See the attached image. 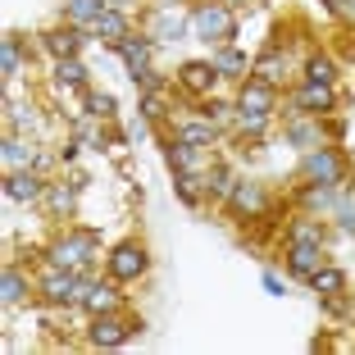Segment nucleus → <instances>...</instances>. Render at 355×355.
<instances>
[{"label":"nucleus","instance_id":"obj_1","mask_svg":"<svg viewBox=\"0 0 355 355\" xmlns=\"http://www.w3.org/2000/svg\"><path fill=\"white\" fill-rule=\"evenodd\" d=\"M46 255H51V264H60V269L87 273L96 260H101V232L96 228H69L46 246Z\"/></svg>","mask_w":355,"mask_h":355},{"label":"nucleus","instance_id":"obj_2","mask_svg":"<svg viewBox=\"0 0 355 355\" xmlns=\"http://www.w3.org/2000/svg\"><path fill=\"white\" fill-rule=\"evenodd\" d=\"M191 37L205 46H232L237 42V10L223 0H200L191 10Z\"/></svg>","mask_w":355,"mask_h":355},{"label":"nucleus","instance_id":"obj_3","mask_svg":"<svg viewBox=\"0 0 355 355\" xmlns=\"http://www.w3.org/2000/svg\"><path fill=\"white\" fill-rule=\"evenodd\" d=\"M296 178H301V182H328V187H346V178H351V159H346V150L319 141V146L301 150V168H296Z\"/></svg>","mask_w":355,"mask_h":355},{"label":"nucleus","instance_id":"obj_4","mask_svg":"<svg viewBox=\"0 0 355 355\" xmlns=\"http://www.w3.org/2000/svg\"><path fill=\"white\" fill-rule=\"evenodd\" d=\"M87 287H92V273H73V269H60V264H51V269L42 273V282H37V292H42L46 305H83L87 301Z\"/></svg>","mask_w":355,"mask_h":355},{"label":"nucleus","instance_id":"obj_5","mask_svg":"<svg viewBox=\"0 0 355 355\" xmlns=\"http://www.w3.org/2000/svg\"><path fill=\"white\" fill-rule=\"evenodd\" d=\"M141 328H146V324H141L137 314H123V310H114V314H92V328H87V346L114 351V346L132 342Z\"/></svg>","mask_w":355,"mask_h":355},{"label":"nucleus","instance_id":"obj_6","mask_svg":"<svg viewBox=\"0 0 355 355\" xmlns=\"http://www.w3.org/2000/svg\"><path fill=\"white\" fill-rule=\"evenodd\" d=\"M105 269H110V278L114 282H137V278H146L150 273V251H146V241H119L114 251L105 255Z\"/></svg>","mask_w":355,"mask_h":355},{"label":"nucleus","instance_id":"obj_7","mask_svg":"<svg viewBox=\"0 0 355 355\" xmlns=\"http://www.w3.org/2000/svg\"><path fill=\"white\" fill-rule=\"evenodd\" d=\"M333 110H337V92H333V87H324V83H301L292 92V110H287V119H296V114L324 119V114H333Z\"/></svg>","mask_w":355,"mask_h":355},{"label":"nucleus","instance_id":"obj_8","mask_svg":"<svg viewBox=\"0 0 355 355\" xmlns=\"http://www.w3.org/2000/svg\"><path fill=\"white\" fill-rule=\"evenodd\" d=\"M223 205L232 209V219H260V214H269V196H264V187L260 182H246V178H237L232 182V191H228V200Z\"/></svg>","mask_w":355,"mask_h":355},{"label":"nucleus","instance_id":"obj_9","mask_svg":"<svg viewBox=\"0 0 355 355\" xmlns=\"http://www.w3.org/2000/svg\"><path fill=\"white\" fill-rule=\"evenodd\" d=\"M232 105H237V114H273V110H278V87L260 83V78H241Z\"/></svg>","mask_w":355,"mask_h":355},{"label":"nucleus","instance_id":"obj_10","mask_svg":"<svg viewBox=\"0 0 355 355\" xmlns=\"http://www.w3.org/2000/svg\"><path fill=\"white\" fill-rule=\"evenodd\" d=\"M328 264V251H324V241H287V273L292 278H310L314 269H324Z\"/></svg>","mask_w":355,"mask_h":355},{"label":"nucleus","instance_id":"obj_11","mask_svg":"<svg viewBox=\"0 0 355 355\" xmlns=\"http://www.w3.org/2000/svg\"><path fill=\"white\" fill-rule=\"evenodd\" d=\"M214 83H219V69H214V60H187L182 69H178V87H182L191 101L209 96V92H214Z\"/></svg>","mask_w":355,"mask_h":355},{"label":"nucleus","instance_id":"obj_12","mask_svg":"<svg viewBox=\"0 0 355 355\" xmlns=\"http://www.w3.org/2000/svg\"><path fill=\"white\" fill-rule=\"evenodd\" d=\"M150 37L155 42H182L191 32V14H182V10H173V5H155L150 10Z\"/></svg>","mask_w":355,"mask_h":355},{"label":"nucleus","instance_id":"obj_13","mask_svg":"<svg viewBox=\"0 0 355 355\" xmlns=\"http://www.w3.org/2000/svg\"><path fill=\"white\" fill-rule=\"evenodd\" d=\"M46 182L42 178V168H19V173H10L5 178V196L10 200H19V205H32V200H46Z\"/></svg>","mask_w":355,"mask_h":355},{"label":"nucleus","instance_id":"obj_14","mask_svg":"<svg viewBox=\"0 0 355 355\" xmlns=\"http://www.w3.org/2000/svg\"><path fill=\"white\" fill-rule=\"evenodd\" d=\"M159 150H164V164L173 168V173H200V164H205V150L182 141V137H164Z\"/></svg>","mask_w":355,"mask_h":355},{"label":"nucleus","instance_id":"obj_15","mask_svg":"<svg viewBox=\"0 0 355 355\" xmlns=\"http://www.w3.org/2000/svg\"><path fill=\"white\" fill-rule=\"evenodd\" d=\"M119 287H123V282H114V278H105V282L92 278L83 310H87V314H114V310H123V292H119Z\"/></svg>","mask_w":355,"mask_h":355},{"label":"nucleus","instance_id":"obj_16","mask_svg":"<svg viewBox=\"0 0 355 355\" xmlns=\"http://www.w3.org/2000/svg\"><path fill=\"white\" fill-rule=\"evenodd\" d=\"M0 159H5V168H10V173H19V168H42V164H46V159L37 155V146H32V141H23L19 132L5 137V146H0Z\"/></svg>","mask_w":355,"mask_h":355},{"label":"nucleus","instance_id":"obj_17","mask_svg":"<svg viewBox=\"0 0 355 355\" xmlns=\"http://www.w3.org/2000/svg\"><path fill=\"white\" fill-rule=\"evenodd\" d=\"M42 46L55 55V60H73V55L83 51V28H73V23H60V28L42 32Z\"/></svg>","mask_w":355,"mask_h":355},{"label":"nucleus","instance_id":"obj_18","mask_svg":"<svg viewBox=\"0 0 355 355\" xmlns=\"http://www.w3.org/2000/svg\"><path fill=\"white\" fill-rule=\"evenodd\" d=\"M251 78L278 87L282 78H287V51H282V46H264V51L255 55V64H251Z\"/></svg>","mask_w":355,"mask_h":355},{"label":"nucleus","instance_id":"obj_19","mask_svg":"<svg viewBox=\"0 0 355 355\" xmlns=\"http://www.w3.org/2000/svg\"><path fill=\"white\" fill-rule=\"evenodd\" d=\"M282 137H287L296 150H310V146H319V141H324V128H319V119H314V114H296V119H287Z\"/></svg>","mask_w":355,"mask_h":355},{"label":"nucleus","instance_id":"obj_20","mask_svg":"<svg viewBox=\"0 0 355 355\" xmlns=\"http://www.w3.org/2000/svg\"><path fill=\"white\" fill-rule=\"evenodd\" d=\"M83 187H87L83 173H73L69 182H51V187H46V205H51L55 214H73V209H78V191H83Z\"/></svg>","mask_w":355,"mask_h":355},{"label":"nucleus","instance_id":"obj_21","mask_svg":"<svg viewBox=\"0 0 355 355\" xmlns=\"http://www.w3.org/2000/svg\"><path fill=\"white\" fill-rule=\"evenodd\" d=\"M209 60H214V69H219V78H251V64L255 60H246V55L237 51V46H214L209 51Z\"/></svg>","mask_w":355,"mask_h":355},{"label":"nucleus","instance_id":"obj_22","mask_svg":"<svg viewBox=\"0 0 355 355\" xmlns=\"http://www.w3.org/2000/svg\"><path fill=\"white\" fill-rule=\"evenodd\" d=\"M87 32H92V37H101V42H110V46H119L128 37V14L123 10H101Z\"/></svg>","mask_w":355,"mask_h":355},{"label":"nucleus","instance_id":"obj_23","mask_svg":"<svg viewBox=\"0 0 355 355\" xmlns=\"http://www.w3.org/2000/svg\"><path fill=\"white\" fill-rule=\"evenodd\" d=\"M296 200H301L305 209H337V200H342V187H328V182H301V191H296Z\"/></svg>","mask_w":355,"mask_h":355},{"label":"nucleus","instance_id":"obj_24","mask_svg":"<svg viewBox=\"0 0 355 355\" xmlns=\"http://www.w3.org/2000/svg\"><path fill=\"white\" fill-rule=\"evenodd\" d=\"M232 168L228 164H209L205 173H200V191H205V200H228V191H232Z\"/></svg>","mask_w":355,"mask_h":355},{"label":"nucleus","instance_id":"obj_25","mask_svg":"<svg viewBox=\"0 0 355 355\" xmlns=\"http://www.w3.org/2000/svg\"><path fill=\"white\" fill-rule=\"evenodd\" d=\"M150 51H155L150 32H128L123 42L114 46V55H123V64H150Z\"/></svg>","mask_w":355,"mask_h":355},{"label":"nucleus","instance_id":"obj_26","mask_svg":"<svg viewBox=\"0 0 355 355\" xmlns=\"http://www.w3.org/2000/svg\"><path fill=\"white\" fill-rule=\"evenodd\" d=\"M305 287L319 292V296H337V292H346V269H337V264L328 260L324 269H314L310 278H305Z\"/></svg>","mask_w":355,"mask_h":355},{"label":"nucleus","instance_id":"obj_27","mask_svg":"<svg viewBox=\"0 0 355 355\" xmlns=\"http://www.w3.org/2000/svg\"><path fill=\"white\" fill-rule=\"evenodd\" d=\"M55 87L60 92H87V64L78 60H55Z\"/></svg>","mask_w":355,"mask_h":355},{"label":"nucleus","instance_id":"obj_28","mask_svg":"<svg viewBox=\"0 0 355 355\" xmlns=\"http://www.w3.org/2000/svg\"><path fill=\"white\" fill-rule=\"evenodd\" d=\"M191 110H196V119H205V123H214V128H223L228 119H237V105L219 101V96H200Z\"/></svg>","mask_w":355,"mask_h":355},{"label":"nucleus","instance_id":"obj_29","mask_svg":"<svg viewBox=\"0 0 355 355\" xmlns=\"http://www.w3.org/2000/svg\"><path fill=\"white\" fill-rule=\"evenodd\" d=\"M23 64H28V51H23V37L19 32H5V51H0V73L5 78H19Z\"/></svg>","mask_w":355,"mask_h":355},{"label":"nucleus","instance_id":"obj_30","mask_svg":"<svg viewBox=\"0 0 355 355\" xmlns=\"http://www.w3.org/2000/svg\"><path fill=\"white\" fill-rule=\"evenodd\" d=\"M28 292H32V278L19 269V264H10V269H5V278H0V296H5V305L28 301Z\"/></svg>","mask_w":355,"mask_h":355},{"label":"nucleus","instance_id":"obj_31","mask_svg":"<svg viewBox=\"0 0 355 355\" xmlns=\"http://www.w3.org/2000/svg\"><path fill=\"white\" fill-rule=\"evenodd\" d=\"M282 241H328V228L314 214H301V219L287 223V232H282Z\"/></svg>","mask_w":355,"mask_h":355},{"label":"nucleus","instance_id":"obj_32","mask_svg":"<svg viewBox=\"0 0 355 355\" xmlns=\"http://www.w3.org/2000/svg\"><path fill=\"white\" fill-rule=\"evenodd\" d=\"M101 10H105V0H64V23H73V28H92Z\"/></svg>","mask_w":355,"mask_h":355},{"label":"nucleus","instance_id":"obj_33","mask_svg":"<svg viewBox=\"0 0 355 355\" xmlns=\"http://www.w3.org/2000/svg\"><path fill=\"white\" fill-rule=\"evenodd\" d=\"M173 137H182V141H191V146L205 150V146H214V141H219V128L200 119V123H178V128H173Z\"/></svg>","mask_w":355,"mask_h":355},{"label":"nucleus","instance_id":"obj_34","mask_svg":"<svg viewBox=\"0 0 355 355\" xmlns=\"http://www.w3.org/2000/svg\"><path fill=\"white\" fill-rule=\"evenodd\" d=\"M83 105H87V119H101V123H110L119 114V105L110 92H83Z\"/></svg>","mask_w":355,"mask_h":355},{"label":"nucleus","instance_id":"obj_35","mask_svg":"<svg viewBox=\"0 0 355 355\" xmlns=\"http://www.w3.org/2000/svg\"><path fill=\"white\" fill-rule=\"evenodd\" d=\"M128 78H132V87L141 96H146V92H168V83L150 69V64H128Z\"/></svg>","mask_w":355,"mask_h":355},{"label":"nucleus","instance_id":"obj_36","mask_svg":"<svg viewBox=\"0 0 355 355\" xmlns=\"http://www.w3.org/2000/svg\"><path fill=\"white\" fill-rule=\"evenodd\" d=\"M301 78H305V83H324V87H333V83H337V64L328 60V55H310Z\"/></svg>","mask_w":355,"mask_h":355},{"label":"nucleus","instance_id":"obj_37","mask_svg":"<svg viewBox=\"0 0 355 355\" xmlns=\"http://www.w3.org/2000/svg\"><path fill=\"white\" fill-rule=\"evenodd\" d=\"M173 191H178V200L191 205V209L205 200V191H200V173H173Z\"/></svg>","mask_w":355,"mask_h":355},{"label":"nucleus","instance_id":"obj_38","mask_svg":"<svg viewBox=\"0 0 355 355\" xmlns=\"http://www.w3.org/2000/svg\"><path fill=\"white\" fill-rule=\"evenodd\" d=\"M137 110H141V119H146V123H164V114H168V105H164V92H146Z\"/></svg>","mask_w":355,"mask_h":355},{"label":"nucleus","instance_id":"obj_39","mask_svg":"<svg viewBox=\"0 0 355 355\" xmlns=\"http://www.w3.org/2000/svg\"><path fill=\"white\" fill-rule=\"evenodd\" d=\"M260 282H264V292H269V296H287V282H282L273 269H264V273H260Z\"/></svg>","mask_w":355,"mask_h":355},{"label":"nucleus","instance_id":"obj_40","mask_svg":"<svg viewBox=\"0 0 355 355\" xmlns=\"http://www.w3.org/2000/svg\"><path fill=\"white\" fill-rule=\"evenodd\" d=\"M319 128H324L333 141H342V137H346V123H342V119H328V114H324V119H319Z\"/></svg>","mask_w":355,"mask_h":355},{"label":"nucleus","instance_id":"obj_41","mask_svg":"<svg viewBox=\"0 0 355 355\" xmlns=\"http://www.w3.org/2000/svg\"><path fill=\"white\" fill-rule=\"evenodd\" d=\"M78 150H83V141L73 137V141H64V146H60V159H64V164H73V159H78Z\"/></svg>","mask_w":355,"mask_h":355},{"label":"nucleus","instance_id":"obj_42","mask_svg":"<svg viewBox=\"0 0 355 355\" xmlns=\"http://www.w3.org/2000/svg\"><path fill=\"white\" fill-rule=\"evenodd\" d=\"M137 0H105V10H132Z\"/></svg>","mask_w":355,"mask_h":355},{"label":"nucleus","instance_id":"obj_43","mask_svg":"<svg viewBox=\"0 0 355 355\" xmlns=\"http://www.w3.org/2000/svg\"><path fill=\"white\" fill-rule=\"evenodd\" d=\"M342 5H346V0H324V10H328V14H337Z\"/></svg>","mask_w":355,"mask_h":355}]
</instances>
